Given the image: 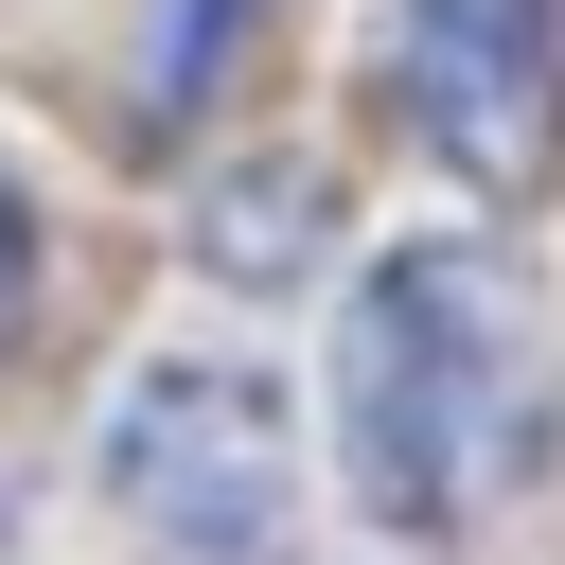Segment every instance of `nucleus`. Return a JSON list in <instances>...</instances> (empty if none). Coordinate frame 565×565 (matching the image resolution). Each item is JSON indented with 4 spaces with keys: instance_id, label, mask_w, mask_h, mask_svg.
<instances>
[{
    "instance_id": "nucleus-4",
    "label": "nucleus",
    "mask_w": 565,
    "mask_h": 565,
    "mask_svg": "<svg viewBox=\"0 0 565 565\" xmlns=\"http://www.w3.org/2000/svg\"><path fill=\"white\" fill-rule=\"evenodd\" d=\"M318 247V177H230L212 194V265L230 282H265V265H300Z\"/></svg>"
},
{
    "instance_id": "nucleus-6",
    "label": "nucleus",
    "mask_w": 565,
    "mask_h": 565,
    "mask_svg": "<svg viewBox=\"0 0 565 565\" xmlns=\"http://www.w3.org/2000/svg\"><path fill=\"white\" fill-rule=\"evenodd\" d=\"M18 318H35V194L0 177V353H18Z\"/></svg>"
},
{
    "instance_id": "nucleus-1",
    "label": "nucleus",
    "mask_w": 565,
    "mask_h": 565,
    "mask_svg": "<svg viewBox=\"0 0 565 565\" xmlns=\"http://www.w3.org/2000/svg\"><path fill=\"white\" fill-rule=\"evenodd\" d=\"M494 424H512L494 265H459V247L371 265L353 318H335V441H353V494H371L388 530H441V512L494 477Z\"/></svg>"
},
{
    "instance_id": "nucleus-2",
    "label": "nucleus",
    "mask_w": 565,
    "mask_h": 565,
    "mask_svg": "<svg viewBox=\"0 0 565 565\" xmlns=\"http://www.w3.org/2000/svg\"><path fill=\"white\" fill-rule=\"evenodd\" d=\"M106 477L177 565H282V388L265 371L159 353L124 388V424H106Z\"/></svg>"
},
{
    "instance_id": "nucleus-5",
    "label": "nucleus",
    "mask_w": 565,
    "mask_h": 565,
    "mask_svg": "<svg viewBox=\"0 0 565 565\" xmlns=\"http://www.w3.org/2000/svg\"><path fill=\"white\" fill-rule=\"evenodd\" d=\"M230 35H247V0H177V35H159V106H194V88L230 71Z\"/></svg>"
},
{
    "instance_id": "nucleus-3",
    "label": "nucleus",
    "mask_w": 565,
    "mask_h": 565,
    "mask_svg": "<svg viewBox=\"0 0 565 565\" xmlns=\"http://www.w3.org/2000/svg\"><path fill=\"white\" fill-rule=\"evenodd\" d=\"M388 71H406L424 141L477 194H530L565 159V18L547 0H406L388 18Z\"/></svg>"
}]
</instances>
